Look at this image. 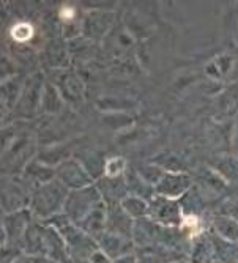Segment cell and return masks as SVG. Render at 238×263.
<instances>
[{"instance_id": "1", "label": "cell", "mask_w": 238, "mask_h": 263, "mask_svg": "<svg viewBox=\"0 0 238 263\" xmlns=\"http://www.w3.org/2000/svg\"><path fill=\"white\" fill-rule=\"evenodd\" d=\"M68 199V187L60 181L47 183L40 186L32 199V208L35 214L41 218H47L56 214L60 208H65Z\"/></svg>"}, {"instance_id": "2", "label": "cell", "mask_w": 238, "mask_h": 263, "mask_svg": "<svg viewBox=\"0 0 238 263\" xmlns=\"http://www.w3.org/2000/svg\"><path fill=\"white\" fill-rule=\"evenodd\" d=\"M149 214L164 226H180L183 221L180 203L174 199L158 196L149 208Z\"/></svg>"}, {"instance_id": "3", "label": "cell", "mask_w": 238, "mask_h": 263, "mask_svg": "<svg viewBox=\"0 0 238 263\" xmlns=\"http://www.w3.org/2000/svg\"><path fill=\"white\" fill-rule=\"evenodd\" d=\"M189 187V178L186 175H166L161 178V181L156 186V193L162 197L177 200L180 196H183Z\"/></svg>"}, {"instance_id": "4", "label": "cell", "mask_w": 238, "mask_h": 263, "mask_svg": "<svg viewBox=\"0 0 238 263\" xmlns=\"http://www.w3.org/2000/svg\"><path fill=\"white\" fill-rule=\"evenodd\" d=\"M29 221H30V214L29 211H14L8 213L5 216V232L10 240H17V238H24L27 229H29Z\"/></svg>"}, {"instance_id": "5", "label": "cell", "mask_w": 238, "mask_h": 263, "mask_svg": "<svg viewBox=\"0 0 238 263\" xmlns=\"http://www.w3.org/2000/svg\"><path fill=\"white\" fill-rule=\"evenodd\" d=\"M60 183L65 184L68 189H84V187H88L91 180L90 177L81 169V167L78 165H66L63 167V169L60 171Z\"/></svg>"}, {"instance_id": "6", "label": "cell", "mask_w": 238, "mask_h": 263, "mask_svg": "<svg viewBox=\"0 0 238 263\" xmlns=\"http://www.w3.org/2000/svg\"><path fill=\"white\" fill-rule=\"evenodd\" d=\"M213 229L216 235L229 243H238V221L230 216H216L213 219Z\"/></svg>"}, {"instance_id": "7", "label": "cell", "mask_w": 238, "mask_h": 263, "mask_svg": "<svg viewBox=\"0 0 238 263\" xmlns=\"http://www.w3.org/2000/svg\"><path fill=\"white\" fill-rule=\"evenodd\" d=\"M149 208L150 205L140 197H126L125 200H122V210L130 218L142 219L145 214H149Z\"/></svg>"}, {"instance_id": "8", "label": "cell", "mask_w": 238, "mask_h": 263, "mask_svg": "<svg viewBox=\"0 0 238 263\" xmlns=\"http://www.w3.org/2000/svg\"><path fill=\"white\" fill-rule=\"evenodd\" d=\"M213 251H215L213 243L205 238H200L194 245L191 263H215L213 261Z\"/></svg>"}, {"instance_id": "9", "label": "cell", "mask_w": 238, "mask_h": 263, "mask_svg": "<svg viewBox=\"0 0 238 263\" xmlns=\"http://www.w3.org/2000/svg\"><path fill=\"white\" fill-rule=\"evenodd\" d=\"M13 35L16 40L19 41H24V40H29L30 35H32V29L27 26V24H19V26H16L13 29Z\"/></svg>"}, {"instance_id": "10", "label": "cell", "mask_w": 238, "mask_h": 263, "mask_svg": "<svg viewBox=\"0 0 238 263\" xmlns=\"http://www.w3.org/2000/svg\"><path fill=\"white\" fill-rule=\"evenodd\" d=\"M11 263H46L44 257L41 255H33V254H22L16 257Z\"/></svg>"}, {"instance_id": "11", "label": "cell", "mask_w": 238, "mask_h": 263, "mask_svg": "<svg viewBox=\"0 0 238 263\" xmlns=\"http://www.w3.org/2000/svg\"><path fill=\"white\" fill-rule=\"evenodd\" d=\"M114 263H137L134 255H123V257H118L114 260Z\"/></svg>"}, {"instance_id": "12", "label": "cell", "mask_w": 238, "mask_h": 263, "mask_svg": "<svg viewBox=\"0 0 238 263\" xmlns=\"http://www.w3.org/2000/svg\"><path fill=\"white\" fill-rule=\"evenodd\" d=\"M46 263H59V261H54V260H46Z\"/></svg>"}, {"instance_id": "13", "label": "cell", "mask_w": 238, "mask_h": 263, "mask_svg": "<svg viewBox=\"0 0 238 263\" xmlns=\"http://www.w3.org/2000/svg\"><path fill=\"white\" fill-rule=\"evenodd\" d=\"M175 263H180V261H175Z\"/></svg>"}]
</instances>
